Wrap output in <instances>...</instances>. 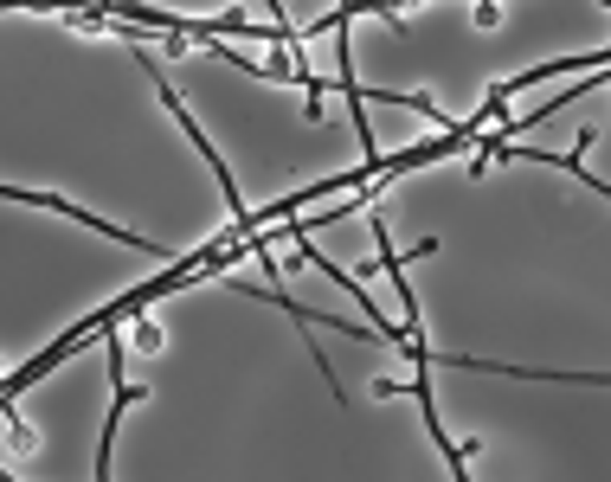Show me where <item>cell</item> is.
<instances>
[{"label":"cell","instance_id":"cell-1","mask_svg":"<svg viewBox=\"0 0 611 482\" xmlns=\"http://www.w3.org/2000/svg\"><path fill=\"white\" fill-rule=\"evenodd\" d=\"M136 341H142L148 354H155V347H161V328H155V322H136Z\"/></svg>","mask_w":611,"mask_h":482}]
</instances>
